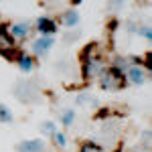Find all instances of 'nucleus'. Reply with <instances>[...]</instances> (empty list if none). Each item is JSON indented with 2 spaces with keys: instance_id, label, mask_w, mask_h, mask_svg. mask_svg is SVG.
<instances>
[{
  "instance_id": "1",
  "label": "nucleus",
  "mask_w": 152,
  "mask_h": 152,
  "mask_svg": "<svg viewBox=\"0 0 152 152\" xmlns=\"http://www.w3.org/2000/svg\"><path fill=\"white\" fill-rule=\"evenodd\" d=\"M79 59H81V77L85 81L91 79V77H99L105 71V63L99 55V51H97V43H89L81 51Z\"/></svg>"
},
{
  "instance_id": "2",
  "label": "nucleus",
  "mask_w": 152,
  "mask_h": 152,
  "mask_svg": "<svg viewBox=\"0 0 152 152\" xmlns=\"http://www.w3.org/2000/svg\"><path fill=\"white\" fill-rule=\"evenodd\" d=\"M128 85V79L122 71L114 69V67H105V71L99 75V87L107 89V91H118V89H124Z\"/></svg>"
},
{
  "instance_id": "3",
  "label": "nucleus",
  "mask_w": 152,
  "mask_h": 152,
  "mask_svg": "<svg viewBox=\"0 0 152 152\" xmlns=\"http://www.w3.org/2000/svg\"><path fill=\"white\" fill-rule=\"evenodd\" d=\"M0 55L8 61H12V59L16 61V57L20 55V53H16V41L10 35L6 24H0Z\"/></svg>"
},
{
  "instance_id": "4",
  "label": "nucleus",
  "mask_w": 152,
  "mask_h": 152,
  "mask_svg": "<svg viewBox=\"0 0 152 152\" xmlns=\"http://www.w3.org/2000/svg\"><path fill=\"white\" fill-rule=\"evenodd\" d=\"M14 95H16V99L18 102H23V104H35L37 99H39V89H37V85L33 81H23L16 83V87H14Z\"/></svg>"
},
{
  "instance_id": "5",
  "label": "nucleus",
  "mask_w": 152,
  "mask_h": 152,
  "mask_svg": "<svg viewBox=\"0 0 152 152\" xmlns=\"http://www.w3.org/2000/svg\"><path fill=\"white\" fill-rule=\"evenodd\" d=\"M124 75H126L128 83H134V85H142V83L148 79V73L144 71L142 65H130Z\"/></svg>"
},
{
  "instance_id": "6",
  "label": "nucleus",
  "mask_w": 152,
  "mask_h": 152,
  "mask_svg": "<svg viewBox=\"0 0 152 152\" xmlns=\"http://www.w3.org/2000/svg\"><path fill=\"white\" fill-rule=\"evenodd\" d=\"M37 31L41 33V37H51L53 33H57V23L49 16H41L37 20Z\"/></svg>"
},
{
  "instance_id": "7",
  "label": "nucleus",
  "mask_w": 152,
  "mask_h": 152,
  "mask_svg": "<svg viewBox=\"0 0 152 152\" xmlns=\"http://www.w3.org/2000/svg\"><path fill=\"white\" fill-rule=\"evenodd\" d=\"M18 152H49L47 144L43 140H24L16 146Z\"/></svg>"
},
{
  "instance_id": "8",
  "label": "nucleus",
  "mask_w": 152,
  "mask_h": 152,
  "mask_svg": "<svg viewBox=\"0 0 152 152\" xmlns=\"http://www.w3.org/2000/svg\"><path fill=\"white\" fill-rule=\"evenodd\" d=\"M53 45H55L53 37H39L35 43H33V53H35V55H45V53L51 51Z\"/></svg>"
},
{
  "instance_id": "9",
  "label": "nucleus",
  "mask_w": 152,
  "mask_h": 152,
  "mask_svg": "<svg viewBox=\"0 0 152 152\" xmlns=\"http://www.w3.org/2000/svg\"><path fill=\"white\" fill-rule=\"evenodd\" d=\"M8 28H10V35L14 37V41L16 39H26L28 33H31L28 23H16V24H12V26H8Z\"/></svg>"
},
{
  "instance_id": "10",
  "label": "nucleus",
  "mask_w": 152,
  "mask_h": 152,
  "mask_svg": "<svg viewBox=\"0 0 152 152\" xmlns=\"http://www.w3.org/2000/svg\"><path fill=\"white\" fill-rule=\"evenodd\" d=\"M16 63H18L20 71H24V73H31V71H33V67H35L33 57H28V55H24V53H20V55L16 57Z\"/></svg>"
},
{
  "instance_id": "11",
  "label": "nucleus",
  "mask_w": 152,
  "mask_h": 152,
  "mask_svg": "<svg viewBox=\"0 0 152 152\" xmlns=\"http://www.w3.org/2000/svg\"><path fill=\"white\" fill-rule=\"evenodd\" d=\"M77 23H79V12L77 10H67L65 14H63V24H65V26L73 28Z\"/></svg>"
},
{
  "instance_id": "12",
  "label": "nucleus",
  "mask_w": 152,
  "mask_h": 152,
  "mask_svg": "<svg viewBox=\"0 0 152 152\" xmlns=\"http://www.w3.org/2000/svg\"><path fill=\"white\" fill-rule=\"evenodd\" d=\"M0 122L2 124H10L12 122V112L4 104H0Z\"/></svg>"
},
{
  "instance_id": "13",
  "label": "nucleus",
  "mask_w": 152,
  "mask_h": 152,
  "mask_svg": "<svg viewBox=\"0 0 152 152\" xmlns=\"http://www.w3.org/2000/svg\"><path fill=\"white\" fill-rule=\"evenodd\" d=\"M73 120H75V110H65V112L61 114V122H63V126H71Z\"/></svg>"
},
{
  "instance_id": "14",
  "label": "nucleus",
  "mask_w": 152,
  "mask_h": 152,
  "mask_svg": "<svg viewBox=\"0 0 152 152\" xmlns=\"http://www.w3.org/2000/svg\"><path fill=\"white\" fill-rule=\"evenodd\" d=\"M41 132H43L45 136H53V134L57 132V126H55L53 122H45V124L41 126Z\"/></svg>"
},
{
  "instance_id": "15",
  "label": "nucleus",
  "mask_w": 152,
  "mask_h": 152,
  "mask_svg": "<svg viewBox=\"0 0 152 152\" xmlns=\"http://www.w3.org/2000/svg\"><path fill=\"white\" fill-rule=\"evenodd\" d=\"M53 140H55V144H57L59 148H65V146H67V138H65L63 132H55V134H53Z\"/></svg>"
},
{
  "instance_id": "16",
  "label": "nucleus",
  "mask_w": 152,
  "mask_h": 152,
  "mask_svg": "<svg viewBox=\"0 0 152 152\" xmlns=\"http://www.w3.org/2000/svg\"><path fill=\"white\" fill-rule=\"evenodd\" d=\"M79 152H102V148L95 142H85L81 148H79Z\"/></svg>"
},
{
  "instance_id": "17",
  "label": "nucleus",
  "mask_w": 152,
  "mask_h": 152,
  "mask_svg": "<svg viewBox=\"0 0 152 152\" xmlns=\"http://www.w3.org/2000/svg\"><path fill=\"white\" fill-rule=\"evenodd\" d=\"M138 35H142L146 41H150L152 39V31H150V26H140L138 28Z\"/></svg>"
},
{
  "instance_id": "18",
  "label": "nucleus",
  "mask_w": 152,
  "mask_h": 152,
  "mask_svg": "<svg viewBox=\"0 0 152 152\" xmlns=\"http://www.w3.org/2000/svg\"><path fill=\"white\" fill-rule=\"evenodd\" d=\"M150 140H152L150 130H144V134H142V144H144L146 148H150Z\"/></svg>"
},
{
  "instance_id": "19",
  "label": "nucleus",
  "mask_w": 152,
  "mask_h": 152,
  "mask_svg": "<svg viewBox=\"0 0 152 152\" xmlns=\"http://www.w3.org/2000/svg\"><path fill=\"white\" fill-rule=\"evenodd\" d=\"M102 152H104V150H102Z\"/></svg>"
}]
</instances>
